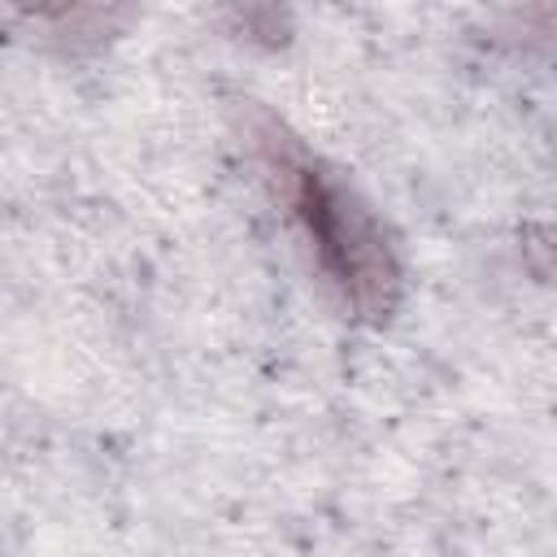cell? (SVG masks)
<instances>
[{
    "instance_id": "6da1fadb",
    "label": "cell",
    "mask_w": 557,
    "mask_h": 557,
    "mask_svg": "<svg viewBox=\"0 0 557 557\" xmlns=\"http://www.w3.org/2000/svg\"><path fill=\"white\" fill-rule=\"evenodd\" d=\"M257 144H261L270 170L278 174V183L287 187V200L296 205V218H300L309 244L318 248L331 283L344 292V300L357 313L383 318L396 300L400 270H396V257H392L383 231L374 226V218L352 200V191H344L335 178H326L318 170V161H309L300 152V144L292 135H283L274 122H265Z\"/></svg>"
}]
</instances>
